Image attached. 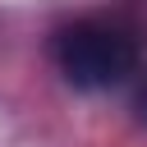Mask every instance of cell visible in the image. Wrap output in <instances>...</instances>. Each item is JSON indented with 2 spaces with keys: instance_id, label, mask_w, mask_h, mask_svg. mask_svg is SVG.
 I'll use <instances>...</instances> for the list:
<instances>
[{
  "instance_id": "obj_2",
  "label": "cell",
  "mask_w": 147,
  "mask_h": 147,
  "mask_svg": "<svg viewBox=\"0 0 147 147\" xmlns=\"http://www.w3.org/2000/svg\"><path fill=\"white\" fill-rule=\"evenodd\" d=\"M133 115L147 124V69L138 74V83H133Z\"/></svg>"
},
{
  "instance_id": "obj_1",
  "label": "cell",
  "mask_w": 147,
  "mask_h": 147,
  "mask_svg": "<svg viewBox=\"0 0 147 147\" xmlns=\"http://www.w3.org/2000/svg\"><path fill=\"white\" fill-rule=\"evenodd\" d=\"M55 64L74 87L106 92V87H119L124 78L138 74V41L119 23L83 18L55 37Z\"/></svg>"
}]
</instances>
